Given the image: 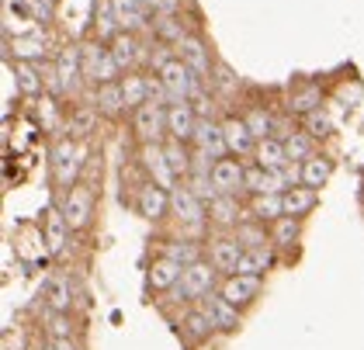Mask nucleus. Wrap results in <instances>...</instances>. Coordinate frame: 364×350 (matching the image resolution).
<instances>
[{
	"label": "nucleus",
	"instance_id": "obj_14",
	"mask_svg": "<svg viewBox=\"0 0 364 350\" xmlns=\"http://www.w3.org/2000/svg\"><path fill=\"white\" fill-rule=\"evenodd\" d=\"M177 55H181V59H184V63H188V66L195 70L201 80L208 77V70H212V59H208V49H205V46L198 42V38L184 35V38L177 42Z\"/></svg>",
	"mask_w": 364,
	"mask_h": 350
},
{
	"label": "nucleus",
	"instance_id": "obj_24",
	"mask_svg": "<svg viewBox=\"0 0 364 350\" xmlns=\"http://www.w3.org/2000/svg\"><path fill=\"white\" fill-rule=\"evenodd\" d=\"M94 105L101 115H122L125 111V94H122V83H101L97 94H94Z\"/></svg>",
	"mask_w": 364,
	"mask_h": 350
},
{
	"label": "nucleus",
	"instance_id": "obj_17",
	"mask_svg": "<svg viewBox=\"0 0 364 350\" xmlns=\"http://www.w3.org/2000/svg\"><path fill=\"white\" fill-rule=\"evenodd\" d=\"M240 257H243V243L236 240H215L212 243V264L225 274H236V264H240Z\"/></svg>",
	"mask_w": 364,
	"mask_h": 350
},
{
	"label": "nucleus",
	"instance_id": "obj_16",
	"mask_svg": "<svg viewBox=\"0 0 364 350\" xmlns=\"http://www.w3.org/2000/svg\"><path fill=\"white\" fill-rule=\"evenodd\" d=\"M112 55H114V63L129 73V70L136 66V59L142 55V46L136 42V35H132V31H118V35L112 38Z\"/></svg>",
	"mask_w": 364,
	"mask_h": 350
},
{
	"label": "nucleus",
	"instance_id": "obj_26",
	"mask_svg": "<svg viewBox=\"0 0 364 350\" xmlns=\"http://www.w3.org/2000/svg\"><path fill=\"white\" fill-rule=\"evenodd\" d=\"M208 218L219 222V226H236L240 218V205H236V194H219L208 201Z\"/></svg>",
	"mask_w": 364,
	"mask_h": 350
},
{
	"label": "nucleus",
	"instance_id": "obj_25",
	"mask_svg": "<svg viewBox=\"0 0 364 350\" xmlns=\"http://www.w3.org/2000/svg\"><path fill=\"white\" fill-rule=\"evenodd\" d=\"M70 281L56 274V277H49L46 281V305H49V312H70Z\"/></svg>",
	"mask_w": 364,
	"mask_h": 350
},
{
	"label": "nucleus",
	"instance_id": "obj_30",
	"mask_svg": "<svg viewBox=\"0 0 364 350\" xmlns=\"http://www.w3.org/2000/svg\"><path fill=\"white\" fill-rule=\"evenodd\" d=\"M330 174H333V163L330 160H316V157H309L306 163H302V184L306 188H323L326 181H330Z\"/></svg>",
	"mask_w": 364,
	"mask_h": 350
},
{
	"label": "nucleus",
	"instance_id": "obj_42",
	"mask_svg": "<svg viewBox=\"0 0 364 350\" xmlns=\"http://www.w3.org/2000/svg\"><path fill=\"white\" fill-rule=\"evenodd\" d=\"M267 181H271V174H267V166H250L247 170V177H243V188L250 191V194H264L267 191Z\"/></svg>",
	"mask_w": 364,
	"mask_h": 350
},
{
	"label": "nucleus",
	"instance_id": "obj_32",
	"mask_svg": "<svg viewBox=\"0 0 364 350\" xmlns=\"http://www.w3.org/2000/svg\"><path fill=\"white\" fill-rule=\"evenodd\" d=\"M94 122H97V105L90 108V105H80V108L70 115V135H87V132H94Z\"/></svg>",
	"mask_w": 364,
	"mask_h": 350
},
{
	"label": "nucleus",
	"instance_id": "obj_5",
	"mask_svg": "<svg viewBox=\"0 0 364 350\" xmlns=\"http://www.w3.org/2000/svg\"><path fill=\"white\" fill-rule=\"evenodd\" d=\"M80 163H84V149H80L73 139H59L56 149H53V170H56L59 184H73Z\"/></svg>",
	"mask_w": 364,
	"mask_h": 350
},
{
	"label": "nucleus",
	"instance_id": "obj_21",
	"mask_svg": "<svg viewBox=\"0 0 364 350\" xmlns=\"http://www.w3.org/2000/svg\"><path fill=\"white\" fill-rule=\"evenodd\" d=\"M122 94H125V108H142L149 101V77H139L129 70L122 77Z\"/></svg>",
	"mask_w": 364,
	"mask_h": 350
},
{
	"label": "nucleus",
	"instance_id": "obj_8",
	"mask_svg": "<svg viewBox=\"0 0 364 350\" xmlns=\"http://www.w3.org/2000/svg\"><path fill=\"white\" fill-rule=\"evenodd\" d=\"M195 129H198V111L188 105V101H177L167 108V132L173 139H195Z\"/></svg>",
	"mask_w": 364,
	"mask_h": 350
},
{
	"label": "nucleus",
	"instance_id": "obj_40",
	"mask_svg": "<svg viewBox=\"0 0 364 350\" xmlns=\"http://www.w3.org/2000/svg\"><path fill=\"white\" fill-rule=\"evenodd\" d=\"M156 35L177 46V42L184 38V28H181V21H177L173 14H160V18H156Z\"/></svg>",
	"mask_w": 364,
	"mask_h": 350
},
{
	"label": "nucleus",
	"instance_id": "obj_22",
	"mask_svg": "<svg viewBox=\"0 0 364 350\" xmlns=\"http://www.w3.org/2000/svg\"><path fill=\"white\" fill-rule=\"evenodd\" d=\"M250 212H253V218H260V222H271V218H281V216H284V194H274V191L253 194Z\"/></svg>",
	"mask_w": 364,
	"mask_h": 350
},
{
	"label": "nucleus",
	"instance_id": "obj_36",
	"mask_svg": "<svg viewBox=\"0 0 364 350\" xmlns=\"http://www.w3.org/2000/svg\"><path fill=\"white\" fill-rule=\"evenodd\" d=\"M284 153H288V160H309V153H312V135L291 132L284 139Z\"/></svg>",
	"mask_w": 364,
	"mask_h": 350
},
{
	"label": "nucleus",
	"instance_id": "obj_28",
	"mask_svg": "<svg viewBox=\"0 0 364 350\" xmlns=\"http://www.w3.org/2000/svg\"><path fill=\"white\" fill-rule=\"evenodd\" d=\"M316 205V188H288L284 191V216H306Z\"/></svg>",
	"mask_w": 364,
	"mask_h": 350
},
{
	"label": "nucleus",
	"instance_id": "obj_35",
	"mask_svg": "<svg viewBox=\"0 0 364 350\" xmlns=\"http://www.w3.org/2000/svg\"><path fill=\"white\" fill-rule=\"evenodd\" d=\"M14 55L18 59H42L46 55V38L42 35H25V38H14Z\"/></svg>",
	"mask_w": 364,
	"mask_h": 350
},
{
	"label": "nucleus",
	"instance_id": "obj_2",
	"mask_svg": "<svg viewBox=\"0 0 364 350\" xmlns=\"http://www.w3.org/2000/svg\"><path fill=\"white\" fill-rule=\"evenodd\" d=\"M80 55H84V80L112 83L114 77L122 73V66L114 63L112 49H105V46H97V42H87V46H80Z\"/></svg>",
	"mask_w": 364,
	"mask_h": 350
},
{
	"label": "nucleus",
	"instance_id": "obj_9",
	"mask_svg": "<svg viewBox=\"0 0 364 350\" xmlns=\"http://www.w3.org/2000/svg\"><path fill=\"white\" fill-rule=\"evenodd\" d=\"M223 295L232 305H250L260 295V274H229V281L223 285Z\"/></svg>",
	"mask_w": 364,
	"mask_h": 350
},
{
	"label": "nucleus",
	"instance_id": "obj_43",
	"mask_svg": "<svg viewBox=\"0 0 364 350\" xmlns=\"http://www.w3.org/2000/svg\"><path fill=\"white\" fill-rule=\"evenodd\" d=\"M167 160H170V166H173V174H177V177L191 170V160H188V153H184L181 139H173V142H167Z\"/></svg>",
	"mask_w": 364,
	"mask_h": 350
},
{
	"label": "nucleus",
	"instance_id": "obj_11",
	"mask_svg": "<svg viewBox=\"0 0 364 350\" xmlns=\"http://www.w3.org/2000/svg\"><path fill=\"white\" fill-rule=\"evenodd\" d=\"M195 142H198V149L205 157H212V160H223L225 149H229L223 125H212V122H201V118H198V129H195Z\"/></svg>",
	"mask_w": 364,
	"mask_h": 350
},
{
	"label": "nucleus",
	"instance_id": "obj_29",
	"mask_svg": "<svg viewBox=\"0 0 364 350\" xmlns=\"http://www.w3.org/2000/svg\"><path fill=\"white\" fill-rule=\"evenodd\" d=\"M271 250L267 246H253V250H243V257H240V264H236V274H264V270L271 267Z\"/></svg>",
	"mask_w": 364,
	"mask_h": 350
},
{
	"label": "nucleus",
	"instance_id": "obj_41",
	"mask_svg": "<svg viewBox=\"0 0 364 350\" xmlns=\"http://www.w3.org/2000/svg\"><path fill=\"white\" fill-rule=\"evenodd\" d=\"M306 132L312 135V139H323V135L333 132V122H330L323 111L316 108V111H309V115H306Z\"/></svg>",
	"mask_w": 364,
	"mask_h": 350
},
{
	"label": "nucleus",
	"instance_id": "obj_13",
	"mask_svg": "<svg viewBox=\"0 0 364 350\" xmlns=\"http://www.w3.org/2000/svg\"><path fill=\"white\" fill-rule=\"evenodd\" d=\"M243 177H247V170L236 160H215V166H212V181H215L219 194H240Z\"/></svg>",
	"mask_w": 364,
	"mask_h": 350
},
{
	"label": "nucleus",
	"instance_id": "obj_46",
	"mask_svg": "<svg viewBox=\"0 0 364 350\" xmlns=\"http://www.w3.org/2000/svg\"><path fill=\"white\" fill-rule=\"evenodd\" d=\"M38 122H42L46 129H56V108H53V101H42V108H38Z\"/></svg>",
	"mask_w": 364,
	"mask_h": 350
},
{
	"label": "nucleus",
	"instance_id": "obj_33",
	"mask_svg": "<svg viewBox=\"0 0 364 350\" xmlns=\"http://www.w3.org/2000/svg\"><path fill=\"white\" fill-rule=\"evenodd\" d=\"M319 105H323L319 87H302V90H295V94H291V101H288V108L299 111V115H309V111H316Z\"/></svg>",
	"mask_w": 364,
	"mask_h": 350
},
{
	"label": "nucleus",
	"instance_id": "obj_10",
	"mask_svg": "<svg viewBox=\"0 0 364 350\" xmlns=\"http://www.w3.org/2000/svg\"><path fill=\"white\" fill-rule=\"evenodd\" d=\"M201 305H205V312L212 316L215 329H225V333H229V329H236V326H240V312H236L240 305H232L225 295H212V292H208Z\"/></svg>",
	"mask_w": 364,
	"mask_h": 350
},
{
	"label": "nucleus",
	"instance_id": "obj_20",
	"mask_svg": "<svg viewBox=\"0 0 364 350\" xmlns=\"http://www.w3.org/2000/svg\"><path fill=\"white\" fill-rule=\"evenodd\" d=\"M225 132V146H229V153H236V157H243V153H250L253 149V132L247 122H236V118H229L223 125Z\"/></svg>",
	"mask_w": 364,
	"mask_h": 350
},
{
	"label": "nucleus",
	"instance_id": "obj_38",
	"mask_svg": "<svg viewBox=\"0 0 364 350\" xmlns=\"http://www.w3.org/2000/svg\"><path fill=\"white\" fill-rule=\"evenodd\" d=\"M243 122H247V125H250V132H253V139H267V135L274 132V118H271V115H267V111H250V115H247V118H243Z\"/></svg>",
	"mask_w": 364,
	"mask_h": 350
},
{
	"label": "nucleus",
	"instance_id": "obj_48",
	"mask_svg": "<svg viewBox=\"0 0 364 350\" xmlns=\"http://www.w3.org/2000/svg\"><path fill=\"white\" fill-rule=\"evenodd\" d=\"M49 350H56V344H49Z\"/></svg>",
	"mask_w": 364,
	"mask_h": 350
},
{
	"label": "nucleus",
	"instance_id": "obj_44",
	"mask_svg": "<svg viewBox=\"0 0 364 350\" xmlns=\"http://www.w3.org/2000/svg\"><path fill=\"white\" fill-rule=\"evenodd\" d=\"M236 240L243 243V250H253V246H264V236L257 226H236Z\"/></svg>",
	"mask_w": 364,
	"mask_h": 350
},
{
	"label": "nucleus",
	"instance_id": "obj_15",
	"mask_svg": "<svg viewBox=\"0 0 364 350\" xmlns=\"http://www.w3.org/2000/svg\"><path fill=\"white\" fill-rule=\"evenodd\" d=\"M170 208V191L160 188L156 181L153 184H146V188L139 191V216L146 218H164Z\"/></svg>",
	"mask_w": 364,
	"mask_h": 350
},
{
	"label": "nucleus",
	"instance_id": "obj_34",
	"mask_svg": "<svg viewBox=\"0 0 364 350\" xmlns=\"http://www.w3.org/2000/svg\"><path fill=\"white\" fill-rule=\"evenodd\" d=\"M42 83H46L42 70H35V63L21 59V63H18V87H21L25 94H38V90H42Z\"/></svg>",
	"mask_w": 364,
	"mask_h": 350
},
{
	"label": "nucleus",
	"instance_id": "obj_12",
	"mask_svg": "<svg viewBox=\"0 0 364 350\" xmlns=\"http://www.w3.org/2000/svg\"><path fill=\"white\" fill-rule=\"evenodd\" d=\"M170 208L184 218V222H201V218H205V205H201V198H198L191 188H184V184L170 188Z\"/></svg>",
	"mask_w": 364,
	"mask_h": 350
},
{
	"label": "nucleus",
	"instance_id": "obj_6",
	"mask_svg": "<svg viewBox=\"0 0 364 350\" xmlns=\"http://www.w3.org/2000/svg\"><path fill=\"white\" fill-rule=\"evenodd\" d=\"M142 166L153 174V181L160 184V188H177V174H173V166L167 160V146H160V142H146L142 146Z\"/></svg>",
	"mask_w": 364,
	"mask_h": 350
},
{
	"label": "nucleus",
	"instance_id": "obj_37",
	"mask_svg": "<svg viewBox=\"0 0 364 350\" xmlns=\"http://www.w3.org/2000/svg\"><path fill=\"white\" fill-rule=\"evenodd\" d=\"M184 326H188V333L191 336H198V340H205L212 329H215V323H212V316L205 312V305L201 309H195V312H188V319H184Z\"/></svg>",
	"mask_w": 364,
	"mask_h": 350
},
{
	"label": "nucleus",
	"instance_id": "obj_47",
	"mask_svg": "<svg viewBox=\"0 0 364 350\" xmlns=\"http://www.w3.org/2000/svg\"><path fill=\"white\" fill-rule=\"evenodd\" d=\"M53 344H56V350H77V344H73L70 336H66V340H53Z\"/></svg>",
	"mask_w": 364,
	"mask_h": 350
},
{
	"label": "nucleus",
	"instance_id": "obj_3",
	"mask_svg": "<svg viewBox=\"0 0 364 350\" xmlns=\"http://www.w3.org/2000/svg\"><path fill=\"white\" fill-rule=\"evenodd\" d=\"M215 264H191V267H184L181 274V281H177V295L181 298H205L212 288H215Z\"/></svg>",
	"mask_w": 364,
	"mask_h": 350
},
{
	"label": "nucleus",
	"instance_id": "obj_4",
	"mask_svg": "<svg viewBox=\"0 0 364 350\" xmlns=\"http://www.w3.org/2000/svg\"><path fill=\"white\" fill-rule=\"evenodd\" d=\"M63 212H66V222L70 229H80L90 222L94 216V191L84 188V184H70L66 191V201H63Z\"/></svg>",
	"mask_w": 364,
	"mask_h": 350
},
{
	"label": "nucleus",
	"instance_id": "obj_1",
	"mask_svg": "<svg viewBox=\"0 0 364 350\" xmlns=\"http://www.w3.org/2000/svg\"><path fill=\"white\" fill-rule=\"evenodd\" d=\"M160 80L167 87L170 94V105H177V101H188V97H198L201 94V77H198L195 70L181 59V55H173L167 66L160 70Z\"/></svg>",
	"mask_w": 364,
	"mask_h": 350
},
{
	"label": "nucleus",
	"instance_id": "obj_45",
	"mask_svg": "<svg viewBox=\"0 0 364 350\" xmlns=\"http://www.w3.org/2000/svg\"><path fill=\"white\" fill-rule=\"evenodd\" d=\"M49 333H53V340H66L70 333H73V326L66 319V312H53L49 316Z\"/></svg>",
	"mask_w": 364,
	"mask_h": 350
},
{
	"label": "nucleus",
	"instance_id": "obj_31",
	"mask_svg": "<svg viewBox=\"0 0 364 350\" xmlns=\"http://www.w3.org/2000/svg\"><path fill=\"white\" fill-rule=\"evenodd\" d=\"M164 257H170V260H177L181 267H191V264H198V260H201V250H198V243L173 240V243H167Z\"/></svg>",
	"mask_w": 364,
	"mask_h": 350
},
{
	"label": "nucleus",
	"instance_id": "obj_27",
	"mask_svg": "<svg viewBox=\"0 0 364 350\" xmlns=\"http://www.w3.org/2000/svg\"><path fill=\"white\" fill-rule=\"evenodd\" d=\"M66 229H70L66 212L53 208V212H49V218H46V246H49V253H59V250L66 246Z\"/></svg>",
	"mask_w": 364,
	"mask_h": 350
},
{
	"label": "nucleus",
	"instance_id": "obj_39",
	"mask_svg": "<svg viewBox=\"0 0 364 350\" xmlns=\"http://www.w3.org/2000/svg\"><path fill=\"white\" fill-rule=\"evenodd\" d=\"M295 240H299V218L281 216L278 226H274V243H278V246H291Z\"/></svg>",
	"mask_w": 364,
	"mask_h": 350
},
{
	"label": "nucleus",
	"instance_id": "obj_18",
	"mask_svg": "<svg viewBox=\"0 0 364 350\" xmlns=\"http://www.w3.org/2000/svg\"><path fill=\"white\" fill-rule=\"evenodd\" d=\"M181 274H184V267H181L177 260L160 257V260H153V267H149V285H153L156 292H164V288H177Z\"/></svg>",
	"mask_w": 364,
	"mask_h": 350
},
{
	"label": "nucleus",
	"instance_id": "obj_23",
	"mask_svg": "<svg viewBox=\"0 0 364 350\" xmlns=\"http://www.w3.org/2000/svg\"><path fill=\"white\" fill-rule=\"evenodd\" d=\"M257 163L260 166H267V170H281L288 160V153H284V142H278L274 135H267V139H260L257 142Z\"/></svg>",
	"mask_w": 364,
	"mask_h": 350
},
{
	"label": "nucleus",
	"instance_id": "obj_7",
	"mask_svg": "<svg viewBox=\"0 0 364 350\" xmlns=\"http://www.w3.org/2000/svg\"><path fill=\"white\" fill-rule=\"evenodd\" d=\"M167 132V108L146 101L142 108H136V135L142 142H160V135Z\"/></svg>",
	"mask_w": 364,
	"mask_h": 350
},
{
	"label": "nucleus",
	"instance_id": "obj_19",
	"mask_svg": "<svg viewBox=\"0 0 364 350\" xmlns=\"http://www.w3.org/2000/svg\"><path fill=\"white\" fill-rule=\"evenodd\" d=\"M114 14H118V25L122 31H136V28L146 25V0H112Z\"/></svg>",
	"mask_w": 364,
	"mask_h": 350
}]
</instances>
